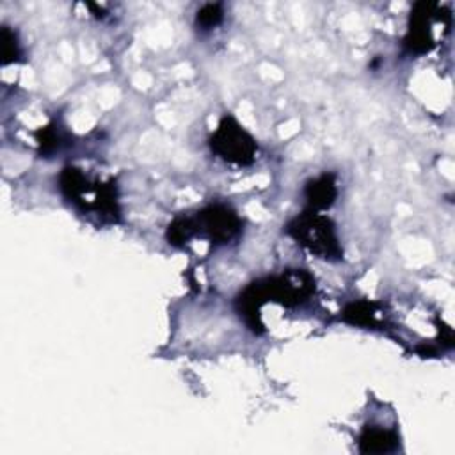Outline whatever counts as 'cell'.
Returning a JSON list of instances; mask_svg holds the SVG:
<instances>
[{"mask_svg": "<svg viewBox=\"0 0 455 455\" xmlns=\"http://www.w3.org/2000/svg\"><path fill=\"white\" fill-rule=\"evenodd\" d=\"M315 292V279L307 270H286L281 276L251 283L237 300V308L244 322L262 333V308L265 302H279L283 307H297Z\"/></svg>", "mask_w": 455, "mask_h": 455, "instance_id": "obj_1", "label": "cell"}, {"mask_svg": "<svg viewBox=\"0 0 455 455\" xmlns=\"http://www.w3.org/2000/svg\"><path fill=\"white\" fill-rule=\"evenodd\" d=\"M59 184L63 194L82 212H93L109 221L118 219V194L112 180L103 184L87 178L79 168H66L61 173Z\"/></svg>", "mask_w": 455, "mask_h": 455, "instance_id": "obj_2", "label": "cell"}, {"mask_svg": "<svg viewBox=\"0 0 455 455\" xmlns=\"http://www.w3.org/2000/svg\"><path fill=\"white\" fill-rule=\"evenodd\" d=\"M286 231L293 240H297V244L319 258L340 260L344 254L337 235V226L328 216L308 210L297 216L286 226Z\"/></svg>", "mask_w": 455, "mask_h": 455, "instance_id": "obj_3", "label": "cell"}, {"mask_svg": "<svg viewBox=\"0 0 455 455\" xmlns=\"http://www.w3.org/2000/svg\"><path fill=\"white\" fill-rule=\"evenodd\" d=\"M210 148L224 163L249 166L254 163L258 144L253 135L233 118L224 116L210 137Z\"/></svg>", "mask_w": 455, "mask_h": 455, "instance_id": "obj_4", "label": "cell"}, {"mask_svg": "<svg viewBox=\"0 0 455 455\" xmlns=\"http://www.w3.org/2000/svg\"><path fill=\"white\" fill-rule=\"evenodd\" d=\"M443 20H450V11L432 3H418L411 11L409 31L404 38V47L411 54H427L436 47L434 27Z\"/></svg>", "mask_w": 455, "mask_h": 455, "instance_id": "obj_5", "label": "cell"}, {"mask_svg": "<svg viewBox=\"0 0 455 455\" xmlns=\"http://www.w3.org/2000/svg\"><path fill=\"white\" fill-rule=\"evenodd\" d=\"M196 235L207 237L212 244H228L242 231V219L226 205H210L193 217Z\"/></svg>", "mask_w": 455, "mask_h": 455, "instance_id": "obj_6", "label": "cell"}, {"mask_svg": "<svg viewBox=\"0 0 455 455\" xmlns=\"http://www.w3.org/2000/svg\"><path fill=\"white\" fill-rule=\"evenodd\" d=\"M338 196L337 177L333 173H324L315 180H310L305 187V198L310 210L319 212L330 209Z\"/></svg>", "mask_w": 455, "mask_h": 455, "instance_id": "obj_7", "label": "cell"}, {"mask_svg": "<svg viewBox=\"0 0 455 455\" xmlns=\"http://www.w3.org/2000/svg\"><path fill=\"white\" fill-rule=\"evenodd\" d=\"M358 441L361 453H391L398 448V434L379 425H367Z\"/></svg>", "mask_w": 455, "mask_h": 455, "instance_id": "obj_8", "label": "cell"}, {"mask_svg": "<svg viewBox=\"0 0 455 455\" xmlns=\"http://www.w3.org/2000/svg\"><path fill=\"white\" fill-rule=\"evenodd\" d=\"M166 237H168L171 246H177V247L186 246L191 239L196 237V228H194L193 217H178V219H175L170 224Z\"/></svg>", "mask_w": 455, "mask_h": 455, "instance_id": "obj_9", "label": "cell"}, {"mask_svg": "<svg viewBox=\"0 0 455 455\" xmlns=\"http://www.w3.org/2000/svg\"><path fill=\"white\" fill-rule=\"evenodd\" d=\"M344 319L351 324H358V326H374L375 324V312H374V305L370 302H353L344 312Z\"/></svg>", "mask_w": 455, "mask_h": 455, "instance_id": "obj_10", "label": "cell"}, {"mask_svg": "<svg viewBox=\"0 0 455 455\" xmlns=\"http://www.w3.org/2000/svg\"><path fill=\"white\" fill-rule=\"evenodd\" d=\"M224 20V10L221 4H205L198 15H196V24L198 27L210 31L217 26H221Z\"/></svg>", "mask_w": 455, "mask_h": 455, "instance_id": "obj_11", "label": "cell"}, {"mask_svg": "<svg viewBox=\"0 0 455 455\" xmlns=\"http://www.w3.org/2000/svg\"><path fill=\"white\" fill-rule=\"evenodd\" d=\"M0 40H3V64L8 66L11 63H17L20 57V45H19L17 34L4 26Z\"/></svg>", "mask_w": 455, "mask_h": 455, "instance_id": "obj_12", "label": "cell"}, {"mask_svg": "<svg viewBox=\"0 0 455 455\" xmlns=\"http://www.w3.org/2000/svg\"><path fill=\"white\" fill-rule=\"evenodd\" d=\"M63 135L56 126H47L38 133V142L42 146V154L43 155H50L54 154L56 149H59L63 146Z\"/></svg>", "mask_w": 455, "mask_h": 455, "instance_id": "obj_13", "label": "cell"}]
</instances>
